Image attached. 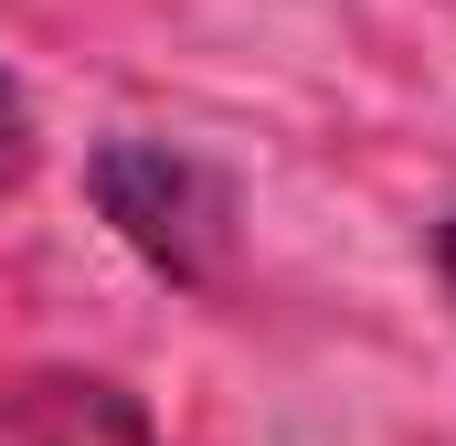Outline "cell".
I'll list each match as a JSON object with an SVG mask.
<instances>
[{"label": "cell", "mask_w": 456, "mask_h": 446, "mask_svg": "<svg viewBox=\"0 0 456 446\" xmlns=\"http://www.w3.org/2000/svg\"><path fill=\"white\" fill-rule=\"evenodd\" d=\"M86 192H96V213L117 223V244H127L149 277H170V287H224L244 202H233V181L202 160V149L107 138V149L86 160Z\"/></svg>", "instance_id": "cell-1"}, {"label": "cell", "mask_w": 456, "mask_h": 446, "mask_svg": "<svg viewBox=\"0 0 456 446\" xmlns=\"http://www.w3.org/2000/svg\"><path fill=\"white\" fill-rule=\"evenodd\" d=\"M0 446H170V436L107 372H21L0 383Z\"/></svg>", "instance_id": "cell-2"}, {"label": "cell", "mask_w": 456, "mask_h": 446, "mask_svg": "<svg viewBox=\"0 0 456 446\" xmlns=\"http://www.w3.org/2000/svg\"><path fill=\"white\" fill-rule=\"evenodd\" d=\"M32 170H43V117H32V96L0 75V202H11Z\"/></svg>", "instance_id": "cell-3"}, {"label": "cell", "mask_w": 456, "mask_h": 446, "mask_svg": "<svg viewBox=\"0 0 456 446\" xmlns=\"http://www.w3.org/2000/svg\"><path fill=\"white\" fill-rule=\"evenodd\" d=\"M436 277H446V298H456V213L436 223Z\"/></svg>", "instance_id": "cell-4"}]
</instances>
